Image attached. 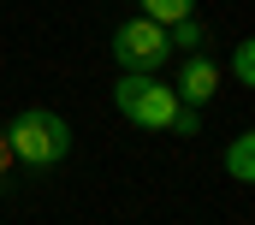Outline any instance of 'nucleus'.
Segmentation results:
<instances>
[{"mask_svg": "<svg viewBox=\"0 0 255 225\" xmlns=\"http://www.w3.org/2000/svg\"><path fill=\"white\" fill-rule=\"evenodd\" d=\"M6 148H12V160L48 172V166H60L65 154H71V124H65L60 112H48V107H30V112H18L6 124Z\"/></svg>", "mask_w": 255, "mask_h": 225, "instance_id": "obj_1", "label": "nucleus"}, {"mask_svg": "<svg viewBox=\"0 0 255 225\" xmlns=\"http://www.w3.org/2000/svg\"><path fill=\"white\" fill-rule=\"evenodd\" d=\"M113 107L125 112V118H136L142 130H172V118H178V95H172V83H154V77H136V71H125L119 83H113Z\"/></svg>", "mask_w": 255, "mask_h": 225, "instance_id": "obj_2", "label": "nucleus"}, {"mask_svg": "<svg viewBox=\"0 0 255 225\" xmlns=\"http://www.w3.org/2000/svg\"><path fill=\"white\" fill-rule=\"evenodd\" d=\"M166 54H172V42H166V30L148 24V18H125V24L113 30V59H119L125 71H136V77H154V71L166 65Z\"/></svg>", "mask_w": 255, "mask_h": 225, "instance_id": "obj_3", "label": "nucleus"}, {"mask_svg": "<svg viewBox=\"0 0 255 225\" xmlns=\"http://www.w3.org/2000/svg\"><path fill=\"white\" fill-rule=\"evenodd\" d=\"M214 89H220V65H214L208 54H190V65H184L178 83H172V95H178L184 107H196V101H208Z\"/></svg>", "mask_w": 255, "mask_h": 225, "instance_id": "obj_4", "label": "nucleus"}, {"mask_svg": "<svg viewBox=\"0 0 255 225\" xmlns=\"http://www.w3.org/2000/svg\"><path fill=\"white\" fill-rule=\"evenodd\" d=\"M142 18L160 24V30H172L178 18H196V0H142Z\"/></svg>", "mask_w": 255, "mask_h": 225, "instance_id": "obj_5", "label": "nucleus"}, {"mask_svg": "<svg viewBox=\"0 0 255 225\" xmlns=\"http://www.w3.org/2000/svg\"><path fill=\"white\" fill-rule=\"evenodd\" d=\"M226 172H232L238 184H250V178H255V136H238V142L226 148Z\"/></svg>", "mask_w": 255, "mask_h": 225, "instance_id": "obj_6", "label": "nucleus"}, {"mask_svg": "<svg viewBox=\"0 0 255 225\" xmlns=\"http://www.w3.org/2000/svg\"><path fill=\"white\" fill-rule=\"evenodd\" d=\"M166 42H172V48H184V54H196V48H202V42H208V30H202V24H196V18H178V24H172V30H166Z\"/></svg>", "mask_w": 255, "mask_h": 225, "instance_id": "obj_7", "label": "nucleus"}, {"mask_svg": "<svg viewBox=\"0 0 255 225\" xmlns=\"http://www.w3.org/2000/svg\"><path fill=\"white\" fill-rule=\"evenodd\" d=\"M232 77H238V83H255V42H238V54H232Z\"/></svg>", "mask_w": 255, "mask_h": 225, "instance_id": "obj_8", "label": "nucleus"}, {"mask_svg": "<svg viewBox=\"0 0 255 225\" xmlns=\"http://www.w3.org/2000/svg\"><path fill=\"white\" fill-rule=\"evenodd\" d=\"M172 130H178V136H196V130H202V118H196V107H178V118H172Z\"/></svg>", "mask_w": 255, "mask_h": 225, "instance_id": "obj_9", "label": "nucleus"}, {"mask_svg": "<svg viewBox=\"0 0 255 225\" xmlns=\"http://www.w3.org/2000/svg\"><path fill=\"white\" fill-rule=\"evenodd\" d=\"M12 166H18V160H12V148H6V130H0V190L12 184Z\"/></svg>", "mask_w": 255, "mask_h": 225, "instance_id": "obj_10", "label": "nucleus"}]
</instances>
